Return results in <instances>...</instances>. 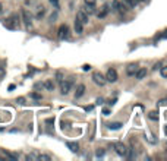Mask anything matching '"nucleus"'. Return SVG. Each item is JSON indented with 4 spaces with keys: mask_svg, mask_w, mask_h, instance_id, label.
<instances>
[{
    "mask_svg": "<svg viewBox=\"0 0 167 161\" xmlns=\"http://www.w3.org/2000/svg\"><path fill=\"white\" fill-rule=\"evenodd\" d=\"M113 148H114V151H116L119 155H122V157H128L129 155L128 146H126L125 144H122V142H114V144H113Z\"/></svg>",
    "mask_w": 167,
    "mask_h": 161,
    "instance_id": "f257e3e1",
    "label": "nucleus"
},
{
    "mask_svg": "<svg viewBox=\"0 0 167 161\" xmlns=\"http://www.w3.org/2000/svg\"><path fill=\"white\" fill-rule=\"evenodd\" d=\"M5 25L6 28H9V29H16L19 27V19H18L16 15H12L11 18H7L5 21Z\"/></svg>",
    "mask_w": 167,
    "mask_h": 161,
    "instance_id": "f03ea898",
    "label": "nucleus"
},
{
    "mask_svg": "<svg viewBox=\"0 0 167 161\" xmlns=\"http://www.w3.org/2000/svg\"><path fill=\"white\" fill-rule=\"evenodd\" d=\"M92 81H94L95 85H100V87H103V85H106V76L103 75L101 72H94L92 73Z\"/></svg>",
    "mask_w": 167,
    "mask_h": 161,
    "instance_id": "7ed1b4c3",
    "label": "nucleus"
},
{
    "mask_svg": "<svg viewBox=\"0 0 167 161\" xmlns=\"http://www.w3.org/2000/svg\"><path fill=\"white\" fill-rule=\"evenodd\" d=\"M22 21L25 22V25H27L28 29H31V28H32V15H31L27 9H24V11H22Z\"/></svg>",
    "mask_w": 167,
    "mask_h": 161,
    "instance_id": "20e7f679",
    "label": "nucleus"
},
{
    "mask_svg": "<svg viewBox=\"0 0 167 161\" xmlns=\"http://www.w3.org/2000/svg\"><path fill=\"white\" fill-rule=\"evenodd\" d=\"M72 88V81H60V91L63 95H67Z\"/></svg>",
    "mask_w": 167,
    "mask_h": 161,
    "instance_id": "39448f33",
    "label": "nucleus"
},
{
    "mask_svg": "<svg viewBox=\"0 0 167 161\" xmlns=\"http://www.w3.org/2000/svg\"><path fill=\"white\" fill-rule=\"evenodd\" d=\"M59 38L60 40H66L69 37V27H67L66 23H62L60 27H59Z\"/></svg>",
    "mask_w": 167,
    "mask_h": 161,
    "instance_id": "423d86ee",
    "label": "nucleus"
},
{
    "mask_svg": "<svg viewBox=\"0 0 167 161\" xmlns=\"http://www.w3.org/2000/svg\"><path fill=\"white\" fill-rule=\"evenodd\" d=\"M106 81H109V82H116L117 81V72H116V69H113V67H110L109 70H107L106 73Z\"/></svg>",
    "mask_w": 167,
    "mask_h": 161,
    "instance_id": "0eeeda50",
    "label": "nucleus"
},
{
    "mask_svg": "<svg viewBox=\"0 0 167 161\" xmlns=\"http://www.w3.org/2000/svg\"><path fill=\"white\" fill-rule=\"evenodd\" d=\"M45 13V7L43 5H35L34 7V16L37 18V19H41V18L44 16Z\"/></svg>",
    "mask_w": 167,
    "mask_h": 161,
    "instance_id": "6e6552de",
    "label": "nucleus"
},
{
    "mask_svg": "<svg viewBox=\"0 0 167 161\" xmlns=\"http://www.w3.org/2000/svg\"><path fill=\"white\" fill-rule=\"evenodd\" d=\"M76 19H78L79 22L82 23V25H87V23L89 22V18H88V15L85 13L84 11H79L78 13H76Z\"/></svg>",
    "mask_w": 167,
    "mask_h": 161,
    "instance_id": "1a4fd4ad",
    "label": "nucleus"
},
{
    "mask_svg": "<svg viewBox=\"0 0 167 161\" xmlns=\"http://www.w3.org/2000/svg\"><path fill=\"white\" fill-rule=\"evenodd\" d=\"M111 7L116 12H119V13H125V12H126V7L122 6V3H120L119 0H113V2H111Z\"/></svg>",
    "mask_w": 167,
    "mask_h": 161,
    "instance_id": "9d476101",
    "label": "nucleus"
},
{
    "mask_svg": "<svg viewBox=\"0 0 167 161\" xmlns=\"http://www.w3.org/2000/svg\"><path fill=\"white\" fill-rule=\"evenodd\" d=\"M84 94H85V85L79 83L78 87H76V91H75V98H81Z\"/></svg>",
    "mask_w": 167,
    "mask_h": 161,
    "instance_id": "9b49d317",
    "label": "nucleus"
},
{
    "mask_svg": "<svg viewBox=\"0 0 167 161\" xmlns=\"http://www.w3.org/2000/svg\"><path fill=\"white\" fill-rule=\"evenodd\" d=\"M138 69H139V67H138V65H136V63H131V65L126 67V73L132 76V75H135V73H136V70H138Z\"/></svg>",
    "mask_w": 167,
    "mask_h": 161,
    "instance_id": "f8f14e48",
    "label": "nucleus"
},
{
    "mask_svg": "<svg viewBox=\"0 0 167 161\" xmlns=\"http://www.w3.org/2000/svg\"><path fill=\"white\" fill-rule=\"evenodd\" d=\"M73 28H75V32L78 34V35H81V34L84 32V25L81 22H79L78 19H75V23H73Z\"/></svg>",
    "mask_w": 167,
    "mask_h": 161,
    "instance_id": "ddd939ff",
    "label": "nucleus"
},
{
    "mask_svg": "<svg viewBox=\"0 0 167 161\" xmlns=\"http://www.w3.org/2000/svg\"><path fill=\"white\" fill-rule=\"evenodd\" d=\"M109 7H110L109 5H104V6H103V7L100 9V12L97 13V16H98V18H104V16H107V13L110 12V9H109Z\"/></svg>",
    "mask_w": 167,
    "mask_h": 161,
    "instance_id": "4468645a",
    "label": "nucleus"
},
{
    "mask_svg": "<svg viewBox=\"0 0 167 161\" xmlns=\"http://www.w3.org/2000/svg\"><path fill=\"white\" fill-rule=\"evenodd\" d=\"M147 73H148V72H147V69H138L136 73H135V76H136L138 81H142V79L147 76Z\"/></svg>",
    "mask_w": 167,
    "mask_h": 161,
    "instance_id": "2eb2a0df",
    "label": "nucleus"
},
{
    "mask_svg": "<svg viewBox=\"0 0 167 161\" xmlns=\"http://www.w3.org/2000/svg\"><path fill=\"white\" fill-rule=\"evenodd\" d=\"M66 146L72 151V152H78L79 151V145L76 144V142H66Z\"/></svg>",
    "mask_w": 167,
    "mask_h": 161,
    "instance_id": "dca6fc26",
    "label": "nucleus"
},
{
    "mask_svg": "<svg viewBox=\"0 0 167 161\" xmlns=\"http://www.w3.org/2000/svg\"><path fill=\"white\" fill-rule=\"evenodd\" d=\"M145 139H147V141H148V142H150V144H157V139H156V136H154V135L152 133H150V132H145Z\"/></svg>",
    "mask_w": 167,
    "mask_h": 161,
    "instance_id": "f3484780",
    "label": "nucleus"
},
{
    "mask_svg": "<svg viewBox=\"0 0 167 161\" xmlns=\"http://www.w3.org/2000/svg\"><path fill=\"white\" fill-rule=\"evenodd\" d=\"M43 87H44L47 91H53L54 89V83H53V81H50V79H47L44 83H43Z\"/></svg>",
    "mask_w": 167,
    "mask_h": 161,
    "instance_id": "a211bd4d",
    "label": "nucleus"
},
{
    "mask_svg": "<svg viewBox=\"0 0 167 161\" xmlns=\"http://www.w3.org/2000/svg\"><path fill=\"white\" fill-rule=\"evenodd\" d=\"M122 126H123V123L114 122V123H110V125H109V129H111V130H117V129H120Z\"/></svg>",
    "mask_w": 167,
    "mask_h": 161,
    "instance_id": "6ab92c4d",
    "label": "nucleus"
},
{
    "mask_svg": "<svg viewBox=\"0 0 167 161\" xmlns=\"http://www.w3.org/2000/svg\"><path fill=\"white\" fill-rule=\"evenodd\" d=\"M84 12H85V13H87V15H92V13H94L95 12V9H94V6H91V5H85V9H84Z\"/></svg>",
    "mask_w": 167,
    "mask_h": 161,
    "instance_id": "aec40b11",
    "label": "nucleus"
},
{
    "mask_svg": "<svg viewBox=\"0 0 167 161\" xmlns=\"http://www.w3.org/2000/svg\"><path fill=\"white\" fill-rule=\"evenodd\" d=\"M148 117H150L151 120H158V111H150Z\"/></svg>",
    "mask_w": 167,
    "mask_h": 161,
    "instance_id": "412c9836",
    "label": "nucleus"
},
{
    "mask_svg": "<svg viewBox=\"0 0 167 161\" xmlns=\"http://www.w3.org/2000/svg\"><path fill=\"white\" fill-rule=\"evenodd\" d=\"M125 2V5L129 6V7H135V5H136V0H123Z\"/></svg>",
    "mask_w": 167,
    "mask_h": 161,
    "instance_id": "4be33fe9",
    "label": "nucleus"
},
{
    "mask_svg": "<svg viewBox=\"0 0 167 161\" xmlns=\"http://www.w3.org/2000/svg\"><path fill=\"white\" fill-rule=\"evenodd\" d=\"M160 73H161L163 78H167V66H161V67H160Z\"/></svg>",
    "mask_w": 167,
    "mask_h": 161,
    "instance_id": "5701e85b",
    "label": "nucleus"
},
{
    "mask_svg": "<svg viewBox=\"0 0 167 161\" xmlns=\"http://www.w3.org/2000/svg\"><path fill=\"white\" fill-rule=\"evenodd\" d=\"M38 160H41V161H50L51 157L50 155H45V154H41V155H38Z\"/></svg>",
    "mask_w": 167,
    "mask_h": 161,
    "instance_id": "b1692460",
    "label": "nucleus"
},
{
    "mask_svg": "<svg viewBox=\"0 0 167 161\" xmlns=\"http://www.w3.org/2000/svg\"><path fill=\"white\" fill-rule=\"evenodd\" d=\"M104 154H106V151L103 150V148H98V150L95 151V155H97V157H103Z\"/></svg>",
    "mask_w": 167,
    "mask_h": 161,
    "instance_id": "393cba45",
    "label": "nucleus"
},
{
    "mask_svg": "<svg viewBox=\"0 0 167 161\" xmlns=\"http://www.w3.org/2000/svg\"><path fill=\"white\" fill-rule=\"evenodd\" d=\"M31 97H32L34 100H41V95H40L38 92H32V94H31Z\"/></svg>",
    "mask_w": 167,
    "mask_h": 161,
    "instance_id": "a878e982",
    "label": "nucleus"
},
{
    "mask_svg": "<svg viewBox=\"0 0 167 161\" xmlns=\"http://www.w3.org/2000/svg\"><path fill=\"white\" fill-rule=\"evenodd\" d=\"M16 103L21 104V106H24V104H25V98H24V97H19V98H16Z\"/></svg>",
    "mask_w": 167,
    "mask_h": 161,
    "instance_id": "bb28decb",
    "label": "nucleus"
},
{
    "mask_svg": "<svg viewBox=\"0 0 167 161\" xmlns=\"http://www.w3.org/2000/svg\"><path fill=\"white\" fill-rule=\"evenodd\" d=\"M56 78H57V81H59V82H60V81H63V73L57 72V73H56Z\"/></svg>",
    "mask_w": 167,
    "mask_h": 161,
    "instance_id": "cd10ccee",
    "label": "nucleus"
},
{
    "mask_svg": "<svg viewBox=\"0 0 167 161\" xmlns=\"http://www.w3.org/2000/svg\"><path fill=\"white\" fill-rule=\"evenodd\" d=\"M158 106H167V98H163V100H160L158 103H157Z\"/></svg>",
    "mask_w": 167,
    "mask_h": 161,
    "instance_id": "c85d7f7f",
    "label": "nucleus"
},
{
    "mask_svg": "<svg viewBox=\"0 0 167 161\" xmlns=\"http://www.w3.org/2000/svg\"><path fill=\"white\" fill-rule=\"evenodd\" d=\"M84 2H85V5H91V6H94L97 0H84Z\"/></svg>",
    "mask_w": 167,
    "mask_h": 161,
    "instance_id": "c756f323",
    "label": "nucleus"
},
{
    "mask_svg": "<svg viewBox=\"0 0 167 161\" xmlns=\"http://www.w3.org/2000/svg\"><path fill=\"white\" fill-rule=\"evenodd\" d=\"M5 75H6V70H5V67H2V66H0V79L3 78Z\"/></svg>",
    "mask_w": 167,
    "mask_h": 161,
    "instance_id": "7c9ffc66",
    "label": "nucleus"
},
{
    "mask_svg": "<svg viewBox=\"0 0 167 161\" xmlns=\"http://www.w3.org/2000/svg\"><path fill=\"white\" fill-rule=\"evenodd\" d=\"M82 70H84V72H88V70H91V66H89V65H84Z\"/></svg>",
    "mask_w": 167,
    "mask_h": 161,
    "instance_id": "2f4dec72",
    "label": "nucleus"
},
{
    "mask_svg": "<svg viewBox=\"0 0 167 161\" xmlns=\"http://www.w3.org/2000/svg\"><path fill=\"white\" fill-rule=\"evenodd\" d=\"M103 103H104V100H103V98H97V101H95V104H97V106H101V104H103Z\"/></svg>",
    "mask_w": 167,
    "mask_h": 161,
    "instance_id": "473e14b6",
    "label": "nucleus"
},
{
    "mask_svg": "<svg viewBox=\"0 0 167 161\" xmlns=\"http://www.w3.org/2000/svg\"><path fill=\"white\" fill-rule=\"evenodd\" d=\"M160 67H161V63L158 61V63H156V65H154V70H157V69H160Z\"/></svg>",
    "mask_w": 167,
    "mask_h": 161,
    "instance_id": "72a5a7b5",
    "label": "nucleus"
},
{
    "mask_svg": "<svg viewBox=\"0 0 167 161\" xmlns=\"http://www.w3.org/2000/svg\"><path fill=\"white\" fill-rule=\"evenodd\" d=\"M103 114H104V116H109V114H110V110H109V108H104V110H103Z\"/></svg>",
    "mask_w": 167,
    "mask_h": 161,
    "instance_id": "f704fd0d",
    "label": "nucleus"
},
{
    "mask_svg": "<svg viewBox=\"0 0 167 161\" xmlns=\"http://www.w3.org/2000/svg\"><path fill=\"white\" fill-rule=\"evenodd\" d=\"M50 3H51V5H54L56 7H57V6H59V5H57V0H50Z\"/></svg>",
    "mask_w": 167,
    "mask_h": 161,
    "instance_id": "c9c22d12",
    "label": "nucleus"
},
{
    "mask_svg": "<svg viewBox=\"0 0 167 161\" xmlns=\"http://www.w3.org/2000/svg\"><path fill=\"white\" fill-rule=\"evenodd\" d=\"M13 89H15V85H13V83H12V85H9V91H13Z\"/></svg>",
    "mask_w": 167,
    "mask_h": 161,
    "instance_id": "e433bc0d",
    "label": "nucleus"
},
{
    "mask_svg": "<svg viewBox=\"0 0 167 161\" xmlns=\"http://www.w3.org/2000/svg\"><path fill=\"white\" fill-rule=\"evenodd\" d=\"M164 132H166V135H167V126H166V129H164Z\"/></svg>",
    "mask_w": 167,
    "mask_h": 161,
    "instance_id": "4c0bfd02",
    "label": "nucleus"
},
{
    "mask_svg": "<svg viewBox=\"0 0 167 161\" xmlns=\"http://www.w3.org/2000/svg\"><path fill=\"white\" fill-rule=\"evenodd\" d=\"M0 11H2V5H0Z\"/></svg>",
    "mask_w": 167,
    "mask_h": 161,
    "instance_id": "58836bf2",
    "label": "nucleus"
}]
</instances>
